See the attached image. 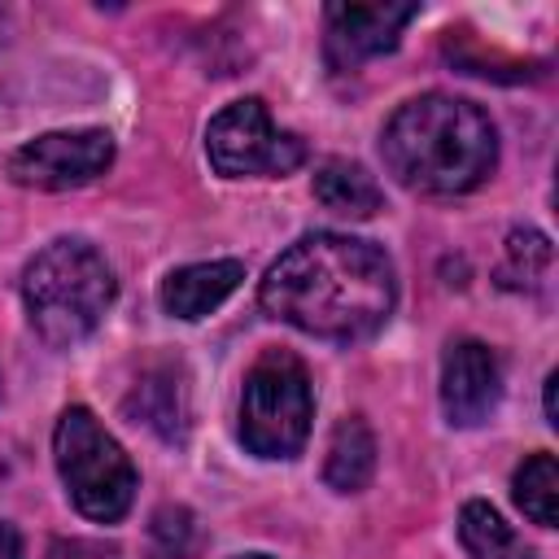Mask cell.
Segmentation results:
<instances>
[{
    "label": "cell",
    "instance_id": "cell-17",
    "mask_svg": "<svg viewBox=\"0 0 559 559\" xmlns=\"http://www.w3.org/2000/svg\"><path fill=\"white\" fill-rule=\"evenodd\" d=\"M192 537H197V524L188 507H162L153 515V528H148L153 559H183L192 550Z\"/></svg>",
    "mask_w": 559,
    "mask_h": 559
},
{
    "label": "cell",
    "instance_id": "cell-4",
    "mask_svg": "<svg viewBox=\"0 0 559 559\" xmlns=\"http://www.w3.org/2000/svg\"><path fill=\"white\" fill-rule=\"evenodd\" d=\"M57 472L66 480L70 502L79 515L96 524H114L131 511L135 498V463L127 450L105 432V424L87 406H66L52 432Z\"/></svg>",
    "mask_w": 559,
    "mask_h": 559
},
{
    "label": "cell",
    "instance_id": "cell-16",
    "mask_svg": "<svg viewBox=\"0 0 559 559\" xmlns=\"http://www.w3.org/2000/svg\"><path fill=\"white\" fill-rule=\"evenodd\" d=\"M550 262H555V249H550V236L533 231V227H515L507 236V253H502V266H498V280L507 288H537L546 275H550Z\"/></svg>",
    "mask_w": 559,
    "mask_h": 559
},
{
    "label": "cell",
    "instance_id": "cell-18",
    "mask_svg": "<svg viewBox=\"0 0 559 559\" xmlns=\"http://www.w3.org/2000/svg\"><path fill=\"white\" fill-rule=\"evenodd\" d=\"M48 559H118V550L92 537H57L48 546Z\"/></svg>",
    "mask_w": 559,
    "mask_h": 559
},
{
    "label": "cell",
    "instance_id": "cell-3",
    "mask_svg": "<svg viewBox=\"0 0 559 559\" xmlns=\"http://www.w3.org/2000/svg\"><path fill=\"white\" fill-rule=\"evenodd\" d=\"M114 271L100 258L96 245L79 236H61L44 245L26 271H22V301L31 314V328L48 345H79L96 332L105 310L114 306Z\"/></svg>",
    "mask_w": 559,
    "mask_h": 559
},
{
    "label": "cell",
    "instance_id": "cell-10",
    "mask_svg": "<svg viewBox=\"0 0 559 559\" xmlns=\"http://www.w3.org/2000/svg\"><path fill=\"white\" fill-rule=\"evenodd\" d=\"M245 280V262L218 258V262H192L162 280V310L175 319H205L218 310Z\"/></svg>",
    "mask_w": 559,
    "mask_h": 559
},
{
    "label": "cell",
    "instance_id": "cell-1",
    "mask_svg": "<svg viewBox=\"0 0 559 559\" xmlns=\"http://www.w3.org/2000/svg\"><path fill=\"white\" fill-rule=\"evenodd\" d=\"M258 301L271 319L306 336L349 345L389 323L397 280L380 245L341 231H310L266 266Z\"/></svg>",
    "mask_w": 559,
    "mask_h": 559
},
{
    "label": "cell",
    "instance_id": "cell-19",
    "mask_svg": "<svg viewBox=\"0 0 559 559\" xmlns=\"http://www.w3.org/2000/svg\"><path fill=\"white\" fill-rule=\"evenodd\" d=\"M0 559H22V537L13 524L0 520Z\"/></svg>",
    "mask_w": 559,
    "mask_h": 559
},
{
    "label": "cell",
    "instance_id": "cell-21",
    "mask_svg": "<svg viewBox=\"0 0 559 559\" xmlns=\"http://www.w3.org/2000/svg\"><path fill=\"white\" fill-rule=\"evenodd\" d=\"M236 559H271V555H236Z\"/></svg>",
    "mask_w": 559,
    "mask_h": 559
},
{
    "label": "cell",
    "instance_id": "cell-6",
    "mask_svg": "<svg viewBox=\"0 0 559 559\" xmlns=\"http://www.w3.org/2000/svg\"><path fill=\"white\" fill-rule=\"evenodd\" d=\"M205 153L223 179H249V175L271 179V175H288L306 162V140L275 127L258 96H245L210 118Z\"/></svg>",
    "mask_w": 559,
    "mask_h": 559
},
{
    "label": "cell",
    "instance_id": "cell-8",
    "mask_svg": "<svg viewBox=\"0 0 559 559\" xmlns=\"http://www.w3.org/2000/svg\"><path fill=\"white\" fill-rule=\"evenodd\" d=\"M328 66L358 70L367 57L393 52L419 4H328Z\"/></svg>",
    "mask_w": 559,
    "mask_h": 559
},
{
    "label": "cell",
    "instance_id": "cell-20",
    "mask_svg": "<svg viewBox=\"0 0 559 559\" xmlns=\"http://www.w3.org/2000/svg\"><path fill=\"white\" fill-rule=\"evenodd\" d=\"M555 380H559V376L550 371V376H546V424H559V419H555Z\"/></svg>",
    "mask_w": 559,
    "mask_h": 559
},
{
    "label": "cell",
    "instance_id": "cell-7",
    "mask_svg": "<svg viewBox=\"0 0 559 559\" xmlns=\"http://www.w3.org/2000/svg\"><path fill=\"white\" fill-rule=\"evenodd\" d=\"M114 162V135L100 127H79V131H48L26 140L22 148L9 153V175L22 188H44V192H66L83 188L96 175H105Z\"/></svg>",
    "mask_w": 559,
    "mask_h": 559
},
{
    "label": "cell",
    "instance_id": "cell-14",
    "mask_svg": "<svg viewBox=\"0 0 559 559\" xmlns=\"http://www.w3.org/2000/svg\"><path fill=\"white\" fill-rule=\"evenodd\" d=\"M459 542L467 546L472 559H537L533 546L489 507V502H463L459 511Z\"/></svg>",
    "mask_w": 559,
    "mask_h": 559
},
{
    "label": "cell",
    "instance_id": "cell-11",
    "mask_svg": "<svg viewBox=\"0 0 559 559\" xmlns=\"http://www.w3.org/2000/svg\"><path fill=\"white\" fill-rule=\"evenodd\" d=\"M314 197H319L323 210L345 214V218H371L384 205V192L367 175V166L345 162V157H328L314 170Z\"/></svg>",
    "mask_w": 559,
    "mask_h": 559
},
{
    "label": "cell",
    "instance_id": "cell-15",
    "mask_svg": "<svg viewBox=\"0 0 559 559\" xmlns=\"http://www.w3.org/2000/svg\"><path fill=\"white\" fill-rule=\"evenodd\" d=\"M511 489H515L520 511H524L533 524L555 528V520H559V467H555V454H546V450H542V454H528V459L515 467Z\"/></svg>",
    "mask_w": 559,
    "mask_h": 559
},
{
    "label": "cell",
    "instance_id": "cell-13",
    "mask_svg": "<svg viewBox=\"0 0 559 559\" xmlns=\"http://www.w3.org/2000/svg\"><path fill=\"white\" fill-rule=\"evenodd\" d=\"M371 472H376V437L358 415H349L332 428L328 459H323V480L336 493H358L371 480Z\"/></svg>",
    "mask_w": 559,
    "mask_h": 559
},
{
    "label": "cell",
    "instance_id": "cell-2",
    "mask_svg": "<svg viewBox=\"0 0 559 559\" xmlns=\"http://www.w3.org/2000/svg\"><path fill=\"white\" fill-rule=\"evenodd\" d=\"M380 153L402 188L428 197H459L493 175L498 131L480 105L428 92L397 105V114L380 131Z\"/></svg>",
    "mask_w": 559,
    "mask_h": 559
},
{
    "label": "cell",
    "instance_id": "cell-5",
    "mask_svg": "<svg viewBox=\"0 0 559 559\" xmlns=\"http://www.w3.org/2000/svg\"><path fill=\"white\" fill-rule=\"evenodd\" d=\"M310 419H314V393L301 358L288 349H266L245 376L240 441L258 459H293L310 437Z\"/></svg>",
    "mask_w": 559,
    "mask_h": 559
},
{
    "label": "cell",
    "instance_id": "cell-9",
    "mask_svg": "<svg viewBox=\"0 0 559 559\" xmlns=\"http://www.w3.org/2000/svg\"><path fill=\"white\" fill-rule=\"evenodd\" d=\"M502 397V362L485 341H454L441 362V406L445 419L459 428H472L489 419V411Z\"/></svg>",
    "mask_w": 559,
    "mask_h": 559
},
{
    "label": "cell",
    "instance_id": "cell-12",
    "mask_svg": "<svg viewBox=\"0 0 559 559\" xmlns=\"http://www.w3.org/2000/svg\"><path fill=\"white\" fill-rule=\"evenodd\" d=\"M127 411L135 415V424L153 428L162 441H183V432H188V393L170 367L148 371L135 384V393L127 397Z\"/></svg>",
    "mask_w": 559,
    "mask_h": 559
}]
</instances>
